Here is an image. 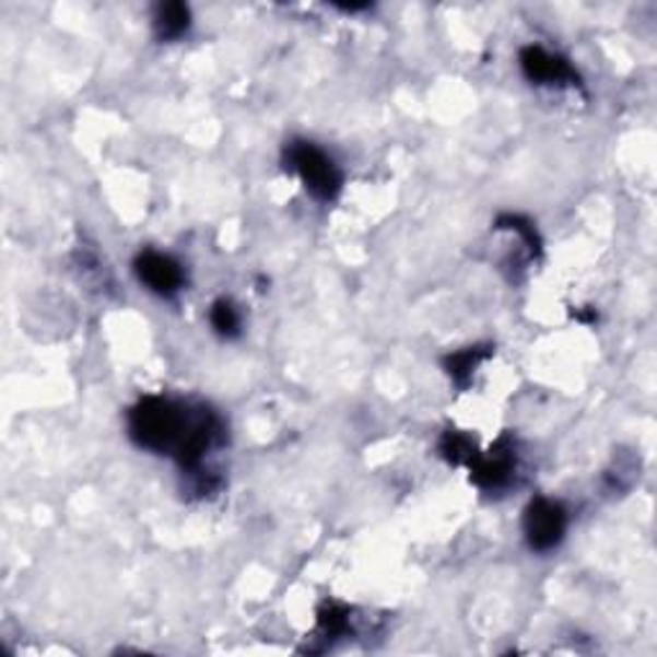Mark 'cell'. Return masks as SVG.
I'll use <instances>...</instances> for the list:
<instances>
[{
    "mask_svg": "<svg viewBox=\"0 0 657 657\" xmlns=\"http://www.w3.org/2000/svg\"><path fill=\"white\" fill-rule=\"evenodd\" d=\"M134 272L139 283L146 285L157 295H175L186 285V270H183V265L177 262L175 257L154 253V249H144V253L137 255Z\"/></svg>",
    "mask_w": 657,
    "mask_h": 657,
    "instance_id": "obj_5",
    "label": "cell"
},
{
    "mask_svg": "<svg viewBox=\"0 0 657 657\" xmlns=\"http://www.w3.org/2000/svg\"><path fill=\"white\" fill-rule=\"evenodd\" d=\"M154 36L160 42H177L190 28V9L186 3H160L152 16Z\"/></svg>",
    "mask_w": 657,
    "mask_h": 657,
    "instance_id": "obj_7",
    "label": "cell"
},
{
    "mask_svg": "<svg viewBox=\"0 0 657 657\" xmlns=\"http://www.w3.org/2000/svg\"><path fill=\"white\" fill-rule=\"evenodd\" d=\"M524 537L535 552H550L563 542L567 531V512L560 501L537 496L524 508Z\"/></svg>",
    "mask_w": 657,
    "mask_h": 657,
    "instance_id": "obj_3",
    "label": "cell"
},
{
    "mask_svg": "<svg viewBox=\"0 0 657 657\" xmlns=\"http://www.w3.org/2000/svg\"><path fill=\"white\" fill-rule=\"evenodd\" d=\"M491 354V347H468V350L449 354L445 360V371L449 373V378H453L457 386L465 388L468 386L472 371H476L478 363L485 360Z\"/></svg>",
    "mask_w": 657,
    "mask_h": 657,
    "instance_id": "obj_8",
    "label": "cell"
},
{
    "mask_svg": "<svg viewBox=\"0 0 657 657\" xmlns=\"http://www.w3.org/2000/svg\"><path fill=\"white\" fill-rule=\"evenodd\" d=\"M319 626L329 637H339V634L350 630V611L339 607V603H324L319 609Z\"/></svg>",
    "mask_w": 657,
    "mask_h": 657,
    "instance_id": "obj_12",
    "label": "cell"
},
{
    "mask_svg": "<svg viewBox=\"0 0 657 657\" xmlns=\"http://www.w3.org/2000/svg\"><path fill=\"white\" fill-rule=\"evenodd\" d=\"M496 228H508V232L519 234L531 257H537L542 253V239H540V234H537L535 224H531L529 219L519 216V213H501V216L496 219Z\"/></svg>",
    "mask_w": 657,
    "mask_h": 657,
    "instance_id": "obj_11",
    "label": "cell"
},
{
    "mask_svg": "<svg viewBox=\"0 0 657 657\" xmlns=\"http://www.w3.org/2000/svg\"><path fill=\"white\" fill-rule=\"evenodd\" d=\"M211 327L219 337H224V339L239 337L242 316H239V312H236V306L232 304V301L219 298L216 304L211 306Z\"/></svg>",
    "mask_w": 657,
    "mask_h": 657,
    "instance_id": "obj_10",
    "label": "cell"
},
{
    "mask_svg": "<svg viewBox=\"0 0 657 657\" xmlns=\"http://www.w3.org/2000/svg\"><path fill=\"white\" fill-rule=\"evenodd\" d=\"M285 169L301 177L304 188L316 201H335L342 190V173L327 152L306 139H293L283 152Z\"/></svg>",
    "mask_w": 657,
    "mask_h": 657,
    "instance_id": "obj_2",
    "label": "cell"
},
{
    "mask_svg": "<svg viewBox=\"0 0 657 657\" xmlns=\"http://www.w3.org/2000/svg\"><path fill=\"white\" fill-rule=\"evenodd\" d=\"M437 449L442 460H447L449 465H468L478 453L476 439H470L465 432H455V430H447L442 434Z\"/></svg>",
    "mask_w": 657,
    "mask_h": 657,
    "instance_id": "obj_9",
    "label": "cell"
},
{
    "mask_svg": "<svg viewBox=\"0 0 657 657\" xmlns=\"http://www.w3.org/2000/svg\"><path fill=\"white\" fill-rule=\"evenodd\" d=\"M516 465H519V457H516L514 439L504 434L489 453H476L468 462L470 481L483 491H501L514 481Z\"/></svg>",
    "mask_w": 657,
    "mask_h": 657,
    "instance_id": "obj_4",
    "label": "cell"
},
{
    "mask_svg": "<svg viewBox=\"0 0 657 657\" xmlns=\"http://www.w3.org/2000/svg\"><path fill=\"white\" fill-rule=\"evenodd\" d=\"M519 64L524 78L529 80V83L537 85H580L578 72L571 68V62H567L565 57L552 55V51L535 47V44H529V47L521 49L519 55Z\"/></svg>",
    "mask_w": 657,
    "mask_h": 657,
    "instance_id": "obj_6",
    "label": "cell"
},
{
    "mask_svg": "<svg viewBox=\"0 0 657 657\" xmlns=\"http://www.w3.org/2000/svg\"><path fill=\"white\" fill-rule=\"evenodd\" d=\"M129 437L154 455H169L183 472L196 476L198 493H213L219 478L203 476L206 455L224 445L226 426L209 406H190L173 398L146 396L129 409Z\"/></svg>",
    "mask_w": 657,
    "mask_h": 657,
    "instance_id": "obj_1",
    "label": "cell"
}]
</instances>
